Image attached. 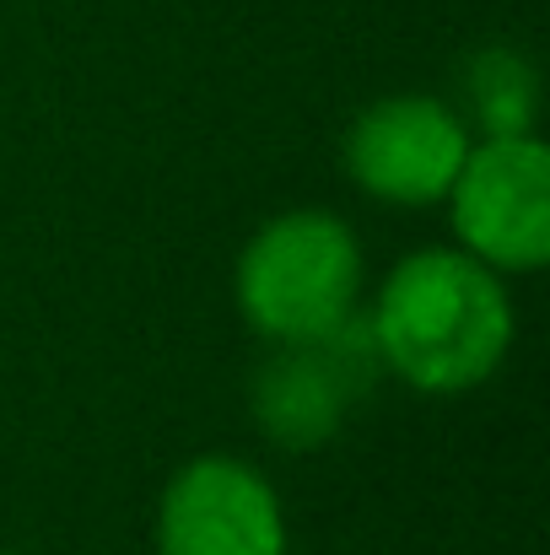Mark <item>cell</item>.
<instances>
[{"label":"cell","mask_w":550,"mask_h":555,"mask_svg":"<svg viewBox=\"0 0 550 555\" xmlns=\"http://www.w3.org/2000/svg\"><path fill=\"white\" fill-rule=\"evenodd\" d=\"M383 372L421 393H470L508 362L513 297L464 248H415L378 286L367 313Z\"/></svg>","instance_id":"6da1fadb"},{"label":"cell","mask_w":550,"mask_h":555,"mask_svg":"<svg viewBox=\"0 0 550 555\" xmlns=\"http://www.w3.org/2000/svg\"><path fill=\"white\" fill-rule=\"evenodd\" d=\"M362 243L335 210H281L238 254L232 297L270 346H308L362 302Z\"/></svg>","instance_id":"7a4b0ae2"},{"label":"cell","mask_w":550,"mask_h":555,"mask_svg":"<svg viewBox=\"0 0 550 555\" xmlns=\"http://www.w3.org/2000/svg\"><path fill=\"white\" fill-rule=\"evenodd\" d=\"M459 119L481 141L535 135V119H540V70H535V60L508 49V43L475 49L464 76H459Z\"/></svg>","instance_id":"52a82bcc"},{"label":"cell","mask_w":550,"mask_h":555,"mask_svg":"<svg viewBox=\"0 0 550 555\" xmlns=\"http://www.w3.org/2000/svg\"><path fill=\"white\" fill-rule=\"evenodd\" d=\"M0 555H16V551H0Z\"/></svg>","instance_id":"ba28073f"},{"label":"cell","mask_w":550,"mask_h":555,"mask_svg":"<svg viewBox=\"0 0 550 555\" xmlns=\"http://www.w3.org/2000/svg\"><path fill=\"white\" fill-rule=\"evenodd\" d=\"M448 221L470 259L497 275H535L550 259V146L540 135L475 141L448 189Z\"/></svg>","instance_id":"3957f363"},{"label":"cell","mask_w":550,"mask_h":555,"mask_svg":"<svg viewBox=\"0 0 550 555\" xmlns=\"http://www.w3.org/2000/svg\"><path fill=\"white\" fill-rule=\"evenodd\" d=\"M475 135L453 103L426 92H394L367 103L346 130V173L378 205L421 210L443 205Z\"/></svg>","instance_id":"277c9868"},{"label":"cell","mask_w":550,"mask_h":555,"mask_svg":"<svg viewBox=\"0 0 550 555\" xmlns=\"http://www.w3.org/2000/svg\"><path fill=\"white\" fill-rule=\"evenodd\" d=\"M157 555H286L276 486L232 453L179 464L157 502Z\"/></svg>","instance_id":"5b68a950"},{"label":"cell","mask_w":550,"mask_h":555,"mask_svg":"<svg viewBox=\"0 0 550 555\" xmlns=\"http://www.w3.org/2000/svg\"><path fill=\"white\" fill-rule=\"evenodd\" d=\"M357 399L362 393L335 372L319 340L276 346L248 388V410H254L265 442L281 453H319L324 442H335Z\"/></svg>","instance_id":"8992f818"}]
</instances>
